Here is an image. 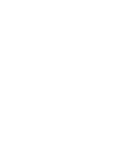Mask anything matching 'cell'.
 I'll return each instance as SVG.
<instances>
[]
</instances>
